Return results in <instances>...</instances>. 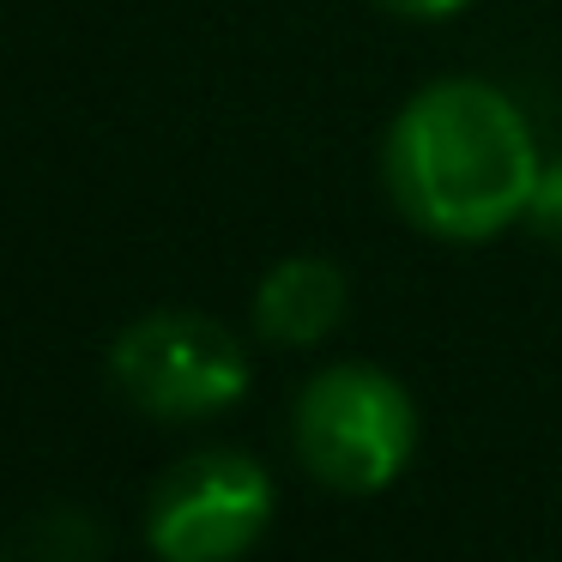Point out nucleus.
<instances>
[{
  "mask_svg": "<svg viewBox=\"0 0 562 562\" xmlns=\"http://www.w3.org/2000/svg\"><path fill=\"white\" fill-rule=\"evenodd\" d=\"M291 441L315 484L339 490V496H369L412 465L417 405L387 369L333 363L296 393Z\"/></svg>",
  "mask_w": 562,
  "mask_h": 562,
  "instance_id": "obj_2",
  "label": "nucleus"
},
{
  "mask_svg": "<svg viewBox=\"0 0 562 562\" xmlns=\"http://www.w3.org/2000/svg\"><path fill=\"white\" fill-rule=\"evenodd\" d=\"M351 284L333 260L321 255H291L260 279L255 291V327L272 345H321L345 321Z\"/></svg>",
  "mask_w": 562,
  "mask_h": 562,
  "instance_id": "obj_5",
  "label": "nucleus"
},
{
  "mask_svg": "<svg viewBox=\"0 0 562 562\" xmlns=\"http://www.w3.org/2000/svg\"><path fill=\"white\" fill-rule=\"evenodd\" d=\"M110 375L146 417L194 424L231 412L248 393V351L224 321L200 308H158L115 339Z\"/></svg>",
  "mask_w": 562,
  "mask_h": 562,
  "instance_id": "obj_3",
  "label": "nucleus"
},
{
  "mask_svg": "<svg viewBox=\"0 0 562 562\" xmlns=\"http://www.w3.org/2000/svg\"><path fill=\"white\" fill-rule=\"evenodd\" d=\"M526 224L538 236H557L562 243V158L538 170V188H532V206H526Z\"/></svg>",
  "mask_w": 562,
  "mask_h": 562,
  "instance_id": "obj_6",
  "label": "nucleus"
},
{
  "mask_svg": "<svg viewBox=\"0 0 562 562\" xmlns=\"http://www.w3.org/2000/svg\"><path fill=\"white\" fill-rule=\"evenodd\" d=\"M387 13H400V19H453L460 7H472V0H381Z\"/></svg>",
  "mask_w": 562,
  "mask_h": 562,
  "instance_id": "obj_7",
  "label": "nucleus"
},
{
  "mask_svg": "<svg viewBox=\"0 0 562 562\" xmlns=\"http://www.w3.org/2000/svg\"><path fill=\"white\" fill-rule=\"evenodd\" d=\"M272 520V477L236 448H200L151 484L146 544L158 562H236Z\"/></svg>",
  "mask_w": 562,
  "mask_h": 562,
  "instance_id": "obj_4",
  "label": "nucleus"
},
{
  "mask_svg": "<svg viewBox=\"0 0 562 562\" xmlns=\"http://www.w3.org/2000/svg\"><path fill=\"white\" fill-rule=\"evenodd\" d=\"M381 170L393 206L417 231L441 243H484L526 218L544 158L508 91L484 79H441L393 115Z\"/></svg>",
  "mask_w": 562,
  "mask_h": 562,
  "instance_id": "obj_1",
  "label": "nucleus"
}]
</instances>
